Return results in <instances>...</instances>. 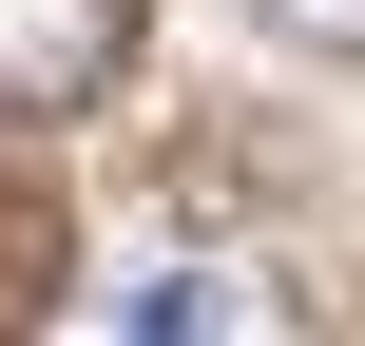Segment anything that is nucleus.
Returning <instances> with one entry per match:
<instances>
[{
  "label": "nucleus",
  "mask_w": 365,
  "mask_h": 346,
  "mask_svg": "<svg viewBox=\"0 0 365 346\" xmlns=\"http://www.w3.org/2000/svg\"><path fill=\"white\" fill-rule=\"evenodd\" d=\"M115 58H135V0H0V116H19V135L96 116Z\"/></svg>",
  "instance_id": "nucleus-1"
},
{
  "label": "nucleus",
  "mask_w": 365,
  "mask_h": 346,
  "mask_svg": "<svg viewBox=\"0 0 365 346\" xmlns=\"http://www.w3.org/2000/svg\"><path fill=\"white\" fill-rule=\"evenodd\" d=\"M115 327H289V289H250V270H135Z\"/></svg>",
  "instance_id": "nucleus-2"
},
{
  "label": "nucleus",
  "mask_w": 365,
  "mask_h": 346,
  "mask_svg": "<svg viewBox=\"0 0 365 346\" xmlns=\"http://www.w3.org/2000/svg\"><path fill=\"white\" fill-rule=\"evenodd\" d=\"M250 19H269L289 58H365V0H250Z\"/></svg>",
  "instance_id": "nucleus-3"
}]
</instances>
